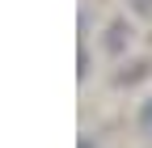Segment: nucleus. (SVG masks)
<instances>
[{
    "mask_svg": "<svg viewBox=\"0 0 152 148\" xmlns=\"http://www.w3.org/2000/svg\"><path fill=\"white\" fill-rule=\"evenodd\" d=\"M140 76H148V64H135L131 72H118V85H131V81H140Z\"/></svg>",
    "mask_w": 152,
    "mask_h": 148,
    "instance_id": "obj_3",
    "label": "nucleus"
},
{
    "mask_svg": "<svg viewBox=\"0 0 152 148\" xmlns=\"http://www.w3.org/2000/svg\"><path fill=\"white\" fill-rule=\"evenodd\" d=\"M127 4H131L135 17H152V0H127Z\"/></svg>",
    "mask_w": 152,
    "mask_h": 148,
    "instance_id": "obj_4",
    "label": "nucleus"
},
{
    "mask_svg": "<svg viewBox=\"0 0 152 148\" xmlns=\"http://www.w3.org/2000/svg\"><path fill=\"white\" fill-rule=\"evenodd\" d=\"M80 148H93V144H89V136H85V140H80Z\"/></svg>",
    "mask_w": 152,
    "mask_h": 148,
    "instance_id": "obj_5",
    "label": "nucleus"
},
{
    "mask_svg": "<svg viewBox=\"0 0 152 148\" xmlns=\"http://www.w3.org/2000/svg\"><path fill=\"white\" fill-rule=\"evenodd\" d=\"M135 127H140V136H144V140H152V97H144L140 114H135Z\"/></svg>",
    "mask_w": 152,
    "mask_h": 148,
    "instance_id": "obj_2",
    "label": "nucleus"
},
{
    "mask_svg": "<svg viewBox=\"0 0 152 148\" xmlns=\"http://www.w3.org/2000/svg\"><path fill=\"white\" fill-rule=\"evenodd\" d=\"M127 42H131V26H127V21H110V30H106V51H110V55H123Z\"/></svg>",
    "mask_w": 152,
    "mask_h": 148,
    "instance_id": "obj_1",
    "label": "nucleus"
}]
</instances>
